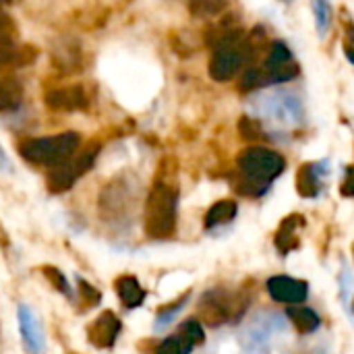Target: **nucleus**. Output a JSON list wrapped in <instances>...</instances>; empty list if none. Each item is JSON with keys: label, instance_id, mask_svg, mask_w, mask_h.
Wrapping results in <instances>:
<instances>
[{"label": "nucleus", "instance_id": "nucleus-1", "mask_svg": "<svg viewBox=\"0 0 354 354\" xmlns=\"http://www.w3.org/2000/svg\"><path fill=\"white\" fill-rule=\"evenodd\" d=\"M284 158L268 147L253 145L247 147L239 156V170H241V180L236 185V191L243 195L259 197L268 191L270 183L278 178L284 172Z\"/></svg>", "mask_w": 354, "mask_h": 354}, {"label": "nucleus", "instance_id": "nucleus-2", "mask_svg": "<svg viewBox=\"0 0 354 354\" xmlns=\"http://www.w3.org/2000/svg\"><path fill=\"white\" fill-rule=\"evenodd\" d=\"M178 191L168 183H156L145 201V234L153 241L170 239L176 230Z\"/></svg>", "mask_w": 354, "mask_h": 354}, {"label": "nucleus", "instance_id": "nucleus-3", "mask_svg": "<svg viewBox=\"0 0 354 354\" xmlns=\"http://www.w3.org/2000/svg\"><path fill=\"white\" fill-rule=\"evenodd\" d=\"M81 143V137L73 131L50 135V137H35L25 139L19 145V153L23 160L35 166H58L64 160H68L73 153H77Z\"/></svg>", "mask_w": 354, "mask_h": 354}, {"label": "nucleus", "instance_id": "nucleus-4", "mask_svg": "<svg viewBox=\"0 0 354 354\" xmlns=\"http://www.w3.org/2000/svg\"><path fill=\"white\" fill-rule=\"evenodd\" d=\"M100 153V143H91L87 145L83 151H79L75 158L71 156L68 160H64L58 166H52V170L46 176V185L52 193H64L68 191L93 164L95 158Z\"/></svg>", "mask_w": 354, "mask_h": 354}, {"label": "nucleus", "instance_id": "nucleus-5", "mask_svg": "<svg viewBox=\"0 0 354 354\" xmlns=\"http://www.w3.org/2000/svg\"><path fill=\"white\" fill-rule=\"evenodd\" d=\"M239 303H241V299L232 297L230 292H226L222 288H216V290H209L207 295H203V299L199 303V311L209 326H220V324H226L241 315Z\"/></svg>", "mask_w": 354, "mask_h": 354}, {"label": "nucleus", "instance_id": "nucleus-6", "mask_svg": "<svg viewBox=\"0 0 354 354\" xmlns=\"http://www.w3.org/2000/svg\"><path fill=\"white\" fill-rule=\"evenodd\" d=\"M268 292L274 301L286 303V305H299L305 303L309 297V284L297 278L288 276H274L268 280Z\"/></svg>", "mask_w": 354, "mask_h": 354}, {"label": "nucleus", "instance_id": "nucleus-7", "mask_svg": "<svg viewBox=\"0 0 354 354\" xmlns=\"http://www.w3.org/2000/svg\"><path fill=\"white\" fill-rule=\"evenodd\" d=\"M17 322H19V332H21V340L25 344V351L29 354H44L46 338H44V332H41V326H39L35 313L27 305H19Z\"/></svg>", "mask_w": 354, "mask_h": 354}, {"label": "nucleus", "instance_id": "nucleus-8", "mask_svg": "<svg viewBox=\"0 0 354 354\" xmlns=\"http://www.w3.org/2000/svg\"><path fill=\"white\" fill-rule=\"evenodd\" d=\"M46 106L58 112H73L87 108V93L81 85H66L58 89H50L46 93Z\"/></svg>", "mask_w": 354, "mask_h": 354}, {"label": "nucleus", "instance_id": "nucleus-9", "mask_svg": "<svg viewBox=\"0 0 354 354\" xmlns=\"http://www.w3.org/2000/svg\"><path fill=\"white\" fill-rule=\"evenodd\" d=\"M122 326H120V319L112 313V311H106L102 313L87 330V340L97 346V348H110L118 334H120Z\"/></svg>", "mask_w": 354, "mask_h": 354}, {"label": "nucleus", "instance_id": "nucleus-10", "mask_svg": "<svg viewBox=\"0 0 354 354\" xmlns=\"http://www.w3.org/2000/svg\"><path fill=\"white\" fill-rule=\"evenodd\" d=\"M305 218L299 216V214H292L288 218L282 220L276 236H274V243H276V249L282 253V255H288L290 251H295L299 247V239H297V230L305 226Z\"/></svg>", "mask_w": 354, "mask_h": 354}, {"label": "nucleus", "instance_id": "nucleus-11", "mask_svg": "<svg viewBox=\"0 0 354 354\" xmlns=\"http://www.w3.org/2000/svg\"><path fill=\"white\" fill-rule=\"evenodd\" d=\"M37 52L33 50V46H23L17 48L15 44L2 39L0 41V71L4 68H12V66H29L35 60Z\"/></svg>", "mask_w": 354, "mask_h": 354}, {"label": "nucleus", "instance_id": "nucleus-12", "mask_svg": "<svg viewBox=\"0 0 354 354\" xmlns=\"http://www.w3.org/2000/svg\"><path fill=\"white\" fill-rule=\"evenodd\" d=\"M328 172H322V162L319 164H303L297 174V189L303 197H317L322 191V176Z\"/></svg>", "mask_w": 354, "mask_h": 354}, {"label": "nucleus", "instance_id": "nucleus-13", "mask_svg": "<svg viewBox=\"0 0 354 354\" xmlns=\"http://www.w3.org/2000/svg\"><path fill=\"white\" fill-rule=\"evenodd\" d=\"M127 199H129V191L124 187H114L110 185L108 189H104L102 193V201H100V207H102V216L106 218H120L124 216V209H127Z\"/></svg>", "mask_w": 354, "mask_h": 354}, {"label": "nucleus", "instance_id": "nucleus-14", "mask_svg": "<svg viewBox=\"0 0 354 354\" xmlns=\"http://www.w3.org/2000/svg\"><path fill=\"white\" fill-rule=\"evenodd\" d=\"M116 292H118V299L122 301V305L127 309H135V307H141V303L145 301V290L143 286L139 284L137 278L133 276H122L116 280Z\"/></svg>", "mask_w": 354, "mask_h": 354}, {"label": "nucleus", "instance_id": "nucleus-15", "mask_svg": "<svg viewBox=\"0 0 354 354\" xmlns=\"http://www.w3.org/2000/svg\"><path fill=\"white\" fill-rule=\"evenodd\" d=\"M270 112H274L276 118L282 120H295L299 122L303 118V110H301V102L295 95L288 93H278L270 100Z\"/></svg>", "mask_w": 354, "mask_h": 354}, {"label": "nucleus", "instance_id": "nucleus-16", "mask_svg": "<svg viewBox=\"0 0 354 354\" xmlns=\"http://www.w3.org/2000/svg\"><path fill=\"white\" fill-rule=\"evenodd\" d=\"M286 317L292 322V326L301 332V334H311L315 332L319 326H322V319L319 315L309 309V307H303V305H290L286 309Z\"/></svg>", "mask_w": 354, "mask_h": 354}, {"label": "nucleus", "instance_id": "nucleus-17", "mask_svg": "<svg viewBox=\"0 0 354 354\" xmlns=\"http://www.w3.org/2000/svg\"><path fill=\"white\" fill-rule=\"evenodd\" d=\"M239 214V205L232 201V199H222V201H216L209 212L205 214V228H216V226H224V224H230Z\"/></svg>", "mask_w": 354, "mask_h": 354}, {"label": "nucleus", "instance_id": "nucleus-18", "mask_svg": "<svg viewBox=\"0 0 354 354\" xmlns=\"http://www.w3.org/2000/svg\"><path fill=\"white\" fill-rule=\"evenodd\" d=\"M23 102V87L15 77L0 79V112H12Z\"/></svg>", "mask_w": 354, "mask_h": 354}, {"label": "nucleus", "instance_id": "nucleus-19", "mask_svg": "<svg viewBox=\"0 0 354 354\" xmlns=\"http://www.w3.org/2000/svg\"><path fill=\"white\" fill-rule=\"evenodd\" d=\"M313 6V15H315V25H317V33L319 37H326L332 25V4L330 0H311Z\"/></svg>", "mask_w": 354, "mask_h": 354}, {"label": "nucleus", "instance_id": "nucleus-20", "mask_svg": "<svg viewBox=\"0 0 354 354\" xmlns=\"http://www.w3.org/2000/svg\"><path fill=\"white\" fill-rule=\"evenodd\" d=\"M266 85H270V79H268L263 66H251V68H247L245 75L241 77V83H239L241 91H255V89H261Z\"/></svg>", "mask_w": 354, "mask_h": 354}, {"label": "nucleus", "instance_id": "nucleus-21", "mask_svg": "<svg viewBox=\"0 0 354 354\" xmlns=\"http://www.w3.org/2000/svg\"><path fill=\"white\" fill-rule=\"evenodd\" d=\"M226 6H228V0H191L189 2L193 17H201V19L216 17L222 10H226Z\"/></svg>", "mask_w": 354, "mask_h": 354}, {"label": "nucleus", "instance_id": "nucleus-22", "mask_svg": "<svg viewBox=\"0 0 354 354\" xmlns=\"http://www.w3.org/2000/svg\"><path fill=\"white\" fill-rule=\"evenodd\" d=\"M160 354H191L193 353V344L185 338V336H180V334H176V336H168L162 344H160Z\"/></svg>", "mask_w": 354, "mask_h": 354}, {"label": "nucleus", "instance_id": "nucleus-23", "mask_svg": "<svg viewBox=\"0 0 354 354\" xmlns=\"http://www.w3.org/2000/svg\"><path fill=\"white\" fill-rule=\"evenodd\" d=\"M189 301V295H185L178 303H174V307H166V309H162L160 313H158V317H156V326H153V330L156 332H162L164 328H168L172 322H174V317L183 311V307H185V303Z\"/></svg>", "mask_w": 354, "mask_h": 354}, {"label": "nucleus", "instance_id": "nucleus-24", "mask_svg": "<svg viewBox=\"0 0 354 354\" xmlns=\"http://www.w3.org/2000/svg\"><path fill=\"white\" fill-rule=\"evenodd\" d=\"M239 133L245 141H257V139H263V129L261 124L251 118V116H243L239 120Z\"/></svg>", "mask_w": 354, "mask_h": 354}, {"label": "nucleus", "instance_id": "nucleus-25", "mask_svg": "<svg viewBox=\"0 0 354 354\" xmlns=\"http://www.w3.org/2000/svg\"><path fill=\"white\" fill-rule=\"evenodd\" d=\"M180 336H185L193 346L197 344H203L205 342V332H203V326L197 322V319H187L183 326H180Z\"/></svg>", "mask_w": 354, "mask_h": 354}, {"label": "nucleus", "instance_id": "nucleus-26", "mask_svg": "<svg viewBox=\"0 0 354 354\" xmlns=\"http://www.w3.org/2000/svg\"><path fill=\"white\" fill-rule=\"evenodd\" d=\"M44 276L50 280V284L52 286H56V290H60L62 295H66V297H71V288H68V282H66V278L62 276V272L60 270H56V268H44Z\"/></svg>", "mask_w": 354, "mask_h": 354}, {"label": "nucleus", "instance_id": "nucleus-27", "mask_svg": "<svg viewBox=\"0 0 354 354\" xmlns=\"http://www.w3.org/2000/svg\"><path fill=\"white\" fill-rule=\"evenodd\" d=\"M77 282H79V290H81L83 299L89 303V307L97 305V303H100V292H97L91 284H87L85 280H81V278H77Z\"/></svg>", "mask_w": 354, "mask_h": 354}, {"label": "nucleus", "instance_id": "nucleus-28", "mask_svg": "<svg viewBox=\"0 0 354 354\" xmlns=\"http://www.w3.org/2000/svg\"><path fill=\"white\" fill-rule=\"evenodd\" d=\"M0 172H12V164H10V160H8V156H6V151L2 149V145H0Z\"/></svg>", "mask_w": 354, "mask_h": 354}, {"label": "nucleus", "instance_id": "nucleus-29", "mask_svg": "<svg viewBox=\"0 0 354 354\" xmlns=\"http://www.w3.org/2000/svg\"><path fill=\"white\" fill-rule=\"evenodd\" d=\"M342 193H344L346 197H351V195H353V168H346V178H344Z\"/></svg>", "mask_w": 354, "mask_h": 354}, {"label": "nucleus", "instance_id": "nucleus-30", "mask_svg": "<svg viewBox=\"0 0 354 354\" xmlns=\"http://www.w3.org/2000/svg\"><path fill=\"white\" fill-rule=\"evenodd\" d=\"M2 39H6V21L0 17V41Z\"/></svg>", "mask_w": 354, "mask_h": 354}, {"label": "nucleus", "instance_id": "nucleus-31", "mask_svg": "<svg viewBox=\"0 0 354 354\" xmlns=\"http://www.w3.org/2000/svg\"><path fill=\"white\" fill-rule=\"evenodd\" d=\"M2 2H4V0H0V4H2Z\"/></svg>", "mask_w": 354, "mask_h": 354}]
</instances>
